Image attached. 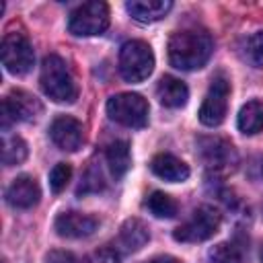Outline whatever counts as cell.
Masks as SVG:
<instances>
[{
    "label": "cell",
    "instance_id": "6da1fadb",
    "mask_svg": "<svg viewBox=\"0 0 263 263\" xmlns=\"http://www.w3.org/2000/svg\"><path fill=\"white\" fill-rule=\"evenodd\" d=\"M214 51V41L203 29H183L168 39V62L177 70H199Z\"/></svg>",
    "mask_w": 263,
    "mask_h": 263
},
{
    "label": "cell",
    "instance_id": "7a4b0ae2",
    "mask_svg": "<svg viewBox=\"0 0 263 263\" xmlns=\"http://www.w3.org/2000/svg\"><path fill=\"white\" fill-rule=\"evenodd\" d=\"M39 82H41L43 92L55 103H74L78 99V84L66 60H62L55 53L43 58Z\"/></svg>",
    "mask_w": 263,
    "mask_h": 263
},
{
    "label": "cell",
    "instance_id": "3957f363",
    "mask_svg": "<svg viewBox=\"0 0 263 263\" xmlns=\"http://www.w3.org/2000/svg\"><path fill=\"white\" fill-rule=\"evenodd\" d=\"M154 70V53L146 41L132 39L119 49V74L125 82H142Z\"/></svg>",
    "mask_w": 263,
    "mask_h": 263
},
{
    "label": "cell",
    "instance_id": "277c9868",
    "mask_svg": "<svg viewBox=\"0 0 263 263\" xmlns=\"http://www.w3.org/2000/svg\"><path fill=\"white\" fill-rule=\"evenodd\" d=\"M220 228V214L212 205H199L193 214L173 230V238L179 242H203L212 238Z\"/></svg>",
    "mask_w": 263,
    "mask_h": 263
},
{
    "label": "cell",
    "instance_id": "5b68a950",
    "mask_svg": "<svg viewBox=\"0 0 263 263\" xmlns=\"http://www.w3.org/2000/svg\"><path fill=\"white\" fill-rule=\"evenodd\" d=\"M109 27V6L105 2L92 0L84 2L70 12L68 31L76 37H92L105 33Z\"/></svg>",
    "mask_w": 263,
    "mask_h": 263
},
{
    "label": "cell",
    "instance_id": "8992f818",
    "mask_svg": "<svg viewBox=\"0 0 263 263\" xmlns=\"http://www.w3.org/2000/svg\"><path fill=\"white\" fill-rule=\"evenodd\" d=\"M107 115L125 127H144L148 123V103L138 92H119L109 97Z\"/></svg>",
    "mask_w": 263,
    "mask_h": 263
},
{
    "label": "cell",
    "instance_id": "52a82bcc",
    "mask_svg": "<svg viewBox=\"0 0 263 263\" xmlns=\"http://www.w3.org/2000/svg\"><path fill=\"white\" fill-rule=\"evenodd\" d=\"M0 51H2V64L10 74L23 76L33 68L35 53H33V45H31V41L25 33L8 31L2 37Z\"/></svg>",
    "mask_w": 263,
    "mask_h": 263
},
{
    "label": "cell",
    "instance_id": "ba28073f",
    "mask_svg": "<svg viewBox=\"0 0 263 263\" xmlns=\"http://www.w3.org/2000/svg\"><path fill=\"white\" fill-rule=\"evenodd\" d=\"M199 156L208 171L214 175H226L232 173L238 164V156L234 146L224 138H199L197 140Z\"/></svg>",
    "mask_w": 263,
    "mask_h": 263
},
{
    "label": "cell",
    "instance_id": "9c48e42d",
    "mask_svg": "<svg viewBox=\"0 0 263 263\" xmlns=\"http://www.w3.org/2000/svg\"><path fill=\"white\" fill-rule=\"evenodd\" d=\"M228 95H230V82L224 74H218L212 78L210 88L205 92V99L199 107V121L208 127H216L224 121L228 111Z\"/></svg>",
    "mask_w": 263,
    "mask_h": 263
},
{
    "label": "cell",
    "instance_id": "30bf717a",
    "mask_svg": "<svg viewBox=\"0 0 263 263\" xmlns=\"http://www.w3.org/2000/svg\"><path fill=\"white\" fill-rule=\"evenodd\" d=\"M43 113V105L37 97L27 90L14 88L2 101V129L6 132L10 123L16 121H35Z\"/></svg>",
    "mask_w": 263,
    "mask_h": 263
},
{
    "label": "cell",
    "instance_id": "8fae6325",
    "mask_svg": "<svg viewBox=\"0 0 263 263\" xmlns=\"http://www.w3.org/2000/svg\"><path fill=\"white\" fill-rule=\"evenodd\" d=\"M49 138L60 150L76 152L84 142V129L78 119L70 115H60L49 125Z\"/></svg>",
    "mask_w": 263,
    "mask_h": 263
},
{
    "label": "cell",
    "instance_id": "7c38bea8",
    "mask_svg": "<svg viewBox=\"0 0 263 263\" xmlns=\"http://www.w3.org/2000/svg\"><path fill=\"white\" fill-rule=\"evenodd\" d=\"M4 195H6L8 205H12L16 210H29L39 203L41 189H39V183L31 175H21V177L12 179V183L6 187Z\"/></svg>",
    "mask_w": 263,
    "mask_h": 263
},
{
    "label": "cell",
    "instance_id": "4fadbf2b",
    "mask_svg": "<svg viewBox=\"0 0 263 263\" xmlns=\"http://www.w3.org/2000/svg\"><path fill=\"white\" fill-rule=\"evenodd\" d=\"M97 218L82 212H64L55 218V232L64 238H86L97 230Z\"/></svg>",
    "mask_w": 263,
    "mask_h": 263
},
{
    "label": "cell",
    "instance_id": "5bb4252c",
    "mask_svg": "<svg viewBox=\"0 0 263 263\" xmlns=\"http://www.w3.org/2000/svg\"><path fill=\"white\" fill-rule=\"evenodd\" d=\"M173 8L171 0H129L125 2V10L129 12V16L138 23H156L162 16L168 14V10Z\"/></svg>",
    "mask_w": 263,
    "mask_h": 263
},
{
    "label": "cell",
    "instance_id": "9a60e30c",
    "mask_svg": "<svg viewBox=\"0 0 263 263\" xmlns=\"http://www.w3.org/2000/svg\"><path fill=\"white\" fill-rule=\"evenodd\" d=\"M148 240H150V232H148L146 224L138 218L125 220L119 228V234H117V247L123 249L125 253L140 251Z\"/></svg>",
    "mask_w": 263,
    "mask_h": 263
},
{
    "label": "cell",
    "instance_id": "2e32d148",
    "mask_svg": "<svg viewBox=\"0 0 263 263\" xmlns=\"http://www.w3.org/2000/svg\"><path fill=\"white\" fill-rule=\"evenodd\" d=\"M156 97L164 107L181 109V107H185V103L189 99V88L183 80H179L175 76H162L156 86Z\"/></svg>",
    "mask_w": 263,
    "mask_h": 263
},
{
    "label": "cell",
    "instance_id": "e0dca14e",
    "mask_svg": "<svg viewBox=\"0 0 263 263\" xmlns=\"http://www.w3.org/2000/svg\"><path fill=\"white\" fill-rule=\"evenodd\" d=\"M150 168L156 177H160L168 183H179L189 177V166L173 154H156L150 160Z\"/></svg>",
    "mask_w": 263,
    "mask_h": 263
},
{
    "label": "cell",
    "instance_id": "ac0fdd59",
    "mask_svg": "<svg viewBox=\"0 0 263 263\" xmlns=\"http://www.w3.org/2000/svg\"><path fill=\"white\" fill-rule=\"evenodd\" d=\"M105 158H107V164H109V171L115 179H121L129 166H132V152H129V144L123 142V140H115L107 146V152H105Z\"/></svg>",
    "mask_w": 263,
    "mask_h": 263
},
{
    "label": "cell",
    "instance_id": "d6986e66",
    "mask_svg": "<svg viewBox=\"0 0 263 263\" xmlns=\"http://www.w3.org/2000/svg\"><path fill=\"white\" fill-rule=\"evenodd\" d=\"M236 125L242 134L247 136H255L263 129V101H249L247 105H242Z\"/></svg>",
    "mask_w": 263,
    "mask_h": 263
},
{
    "label": "cell",
    "instance_id": "ffe728a7",
    "mask_svg": "<svg viewBox=\"0 0 263 263\" xmlns=\"http://www.w3.org/2000/svg\"><path fill=\"white\" fill-rule=\"evenodd\" d=\"M146 208L154 218H166V220L175 218L177 210H179L177 201L164 191H152L148 195V199H146Z\"/></svg>",
    "mask_w": 263,
    "mask_h": 263
},
{
    "label": "cell",
    "instance_id": "44dd1931",
    "mask_svg": "<svg viewBox=\"0 0 263 263\" xmlns=\"http://www.w3.org/2000/svg\"><path fill=\"white\" fill-rule=\"evenodd\" d=\"M240 55L249 66L263 68V31H257L242 41Z\"/></svg>",
    "mask_w": 263,
    "mask_h": 263
},
{
    "label": "cell",
    "instance_id": "7402d4cb",
    "mask_svg": "<svg viewBox=\"0 0 263 263\" xmlns=\"http://www.w3.org/2000/svg\"><path fill=\"white\" fill-rule=\"evenodd\" d=\"M27 144L23 138L18 136H10V138H4V144H2V162L6 166H12V164H21L25 158H27Z\"/></svg>",
    "mask_w": 263,
    "mask_h": 263
},
{
    "label": "cell",
    "instance_id": "603a6c76",
    "mask_svg": "<svg viewBox=\"0 0 263 263\" xmlns=\"http://www.w3.org/2000/svg\"><path fill=\"white\" fill-rule=\"evenodd\" d=\"M210 263H242V253L234 242H218L210 249Z\"/></svg>",
    "mask_w": 263,
    "mask_h": 263
},
{
    "label": "cell",
    "instance_id": "cb8c5ba5",
    "mask_svg": "<svg viewBox=\"0 0 263 263\" xmlns=\"http://www.w3.org/2000/svg\"><path fill=\"white\" fill-rule=\"evenodd\" d=\"M72 177V166L68 162H58L51 171H49V187L53 193H60L66 189L68 181Z\"/></svg>",
    "mask_w": 263,
    "mask_h": 263
},
{
    "label": "cell",
    "instance_id": "d4e9b609",
    "mask_svg": "<svg viewBox=\"0 0 263 263\" xmlns=\"http://www.w3.org/2000/svg\"><path fill=\"white\" fill-rule=\"evenodd\" d=\"M103 189V177H101V171L97 168H88L82 177V183L78 187V193H88V191H99Z\"/></svg>",
    "mask_w": 263,
    "mask_h": 263
},
{
    "label": "cell",
    "instance_id": "484cf974",
    "mask_svg": "<svg viewBox=\"0 0 263 263\" xmlns=\"http://www.w3.org/2000/svg\"><path fill=\"white\" fill-rule=\"evenodd\" d=\"M86 263H121V261H119V255L113 249H101V251L92 253Z\"/></svg>",
    "mask_w": 263,
    "mask_h": 263
},
{
    "label": "cell",
    "instance_id": "4316f807",
    "mask_svg": "<svg viewBox=\"0 0 263 263\" xmlns=\"http://www.w3.org/2000/svg\"><path fill=\"white\" fill-rule=\"evenodd\" d=\"M45 261L47 263H78V259L68 251H49Z\"/></svg>",
    "mask_w": 263,
    "mask_h": 263
},
{
    "label": "cell",
    "instance_id": "83f0119b",
    "mask_svg": "<svg viewBox=\"0 0 263 263\" xmlns=\"http://www.w3.org/2000/svg\"><path fill=\"white\" fill-rule=\"evenodd\" d=\"M148 263H181L177 257H173V255H160V257H154V259H150Z\"/></svg>",
    "mask_w": 263,
    "mask_h": 263
},
{
    "label": "cell",
    "instance_id": "f1b7e54d",
    "mask_svg": "<svg viewBox=\"0 0 263 263\" xmlns=\"http://www.w3.org/2000/svg\"><path fill=\"white\" fill-rule=\"evenodd\" d=\"M259 257H261V263H263V242H261V253H259Z\"/></svg>",
    "mask_w": 263,
    "mask_h": 263
}]
</instances>
